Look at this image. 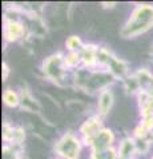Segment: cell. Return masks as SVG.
<instances>
[{
	"label": "cell",
	"instance_id": "7a4b0ae2",
	"mask_svg": "<svg viewBox=\"0 0 153 159\" xmlns=\"http://www.w3.org/2000/svg\"><path fill=\"white\" fill-rule=\"evenodd\" d=\"M59 151L61 152V155L67 157L68 159H76L77 152H79V145L77 141L72 135H67L63 141L59 143Z\"/></svg>",
	"mask_w": 153,
	"mask_h": 159
},
{
	"label": "cell",
	"instance_id": "5b68a950",
	"mask_svg": "<svg viewBox=\"0 0 153 159\" xmlns=\"http://www.w3.org/2000/svg\"><path fill=\"white\" fill-rule=\"evenodd\" d=\"M3 98H4V102L9 106H15L17 103V96L12 90H7L6 93H4Z\"/></svg>",
	"mask_w": 153,
	"mask_h": 159
},
{
	"label": "cell",
	"instance_id": "3957f363",
	"mask_svg": "<svg viewBox=\"0 0 153 159\" xmlns=\"http://www.w3.org/2000/svg\"><path fill=\"white\" fill-rule=\"evenodd\" d=\"M112 105V94L109 92H104L100 97V101H98V107H100L101 114H105L109 107Z\"/></svg>",
	"mask_w": 153,
	"mask_h": 159
},
{
	"label": "cell",
	"instance_id": "ba28073f",
	"mask_svg": "<svg viewBox=\"0 0 153 159\" xmlns=\"http://www.w3.org/2000/svg\"><path fill=\"white\" fill-rule=\"evenodd\" d=\"M79 44H80V40H79L77 37H71V39L67 41V45H68V48H69V49L76 48Z\"/></svg>",
	"mask_w": 153,
	"mask_h": 159
},
{
	"label": "cell",
	"instance_id": "6da1fadb",
	"mask_svg": "<svg viewBox=\"0 0 153 159\" xmlns=\"http://www.w3.org/2000/svg\"><path fill=\"white\" fill-rule=\"evenodd\" d=\"M151 23H153V8L151 7H141L133 13V17L129 20L127 29L129 31L128 34H137L144 32L149 28Z\"/></svg>",
	"mask_w": 153,
	"mask_h": 159
},
{
	"label": "cell",
	"instance_id": "8992f818",
	"mask_svg": "<svg viewBox=\"0 0 153 159\" xmlns=\"http://www.w3.org/2000/svg\"><path fill=\"white\" fill-rule=\"evenodd\" d=\"M95 159H115V154L112 150H100L95 152Z\"/></svg>",
	"mask_w": 153,
	"mask_h": 159
},
{
	"label": "cell",
	"instance_id": "277c9868",
	"mask_svg": "<svg viewBox=\"0 0 153 159\" xmlns=\"http://www.w3.org/2000/svg\"><path fill=\"white\" fill-rule=\"evenodd\" d=\"M22 32H23L22 25H20V24H16V23H9L7 29H6V34H7V37L9 40L17 39L22 34Z\"/></svg>",
	"mask_w": 153,
	"mask_h": 159
},
{
	"label": "cell",
	"instance_id": "52a82bcc",
	"mask_svg": "<svg viewBox=\"0 0 153 159\" xmlns=\"http://www.w3.org/2000/svg\"><path fill=\"white\" fill-rule=\"evenodd\" d=\"M132 147H133V145H132V142H131V141H125L124 143H122L121 151H120L121 158H125V157L129 155L131 151H132Z\"/></svg>",
	"mask_w": 153,
	"mask_h": 159
}]
</instances>
